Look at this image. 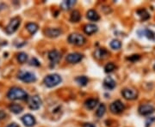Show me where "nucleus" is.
Wrapping results in <instances>:
<instances>
[{"instance_id":"obj_1","label":"nucleus","mask_w":155,"mask_h":127,"mask_svg":"<svg viewBox=\"0 0 155 127\" xmlns=\"http://www.w3.org/2000/svg\"><path fill=\"white\" fill-rule=\"evenodd\" d=\"M7 96L10 100L12 101H17V100H27L28 99V94L23 89L13 87L9 90Z\"/></svg>"},{"instance_id":"obj_2","label":"nucleus","mask_w":155,"mask_h":127,"mask_svg":"<svg viewBox=\"0 0 155 127\" xmlns=\"http://www.w3.org/2000/svg\"><path fill=\"white\" fill-rule=\"evenodd\" d=\"M62 79H61V76L58 74H50V75H48L47 76H45L43 82H44V84L48 87V88H53V87H55L57 86L58 84H60L61 83Z\"/></svg>"},{"instance_id":"obj_3","label":"nucleus","mask_w":155,"mask_h":127,"mask_svg":"<svg viewBox=\"0 0 155 127\" xmlns=\"http://www.w3.org/2000/svg\"><path fill=\"white\" fill-rule=\"evenodd\" d=\"M68 42L70 44H73V45H75L78 47H80V46H83L85 43V38L80 35V34H78V33H73V34H71L69 36H68Z\"/></svg>"},{"instance_id":"obj_4","label":"nucleus","mask_w":155,"mask_h":127,"mask_svg":"<svg viewBox=\"0 0 155 127\" xmlns=\"http://www.w3.org/2000/svg\"><path fill=\"white\" fill-rule=\"evenodd\" d=\"M21 24V19L19 17H14L11 20L10 23L7 25V27L5 28L6 33L9 35H11L13 33H15L17 28H19V26Z\"/></svg>"},{"instance_id":"obj_5","label":"nucleus","mask_w":155,"mask_h":127,"mask_svg":"<svg viewBox=\"0 0 155 127\" xmlns=\"http://www.w3.org/2000/svg\"><path fill=\"white\" fill-rule=\"evenodd\" d=\"M17 76L20 80H22L24 83H34L36 81V75L29 71H20Z\"/></svg>"},{"instance_id":"obj_6","label":"nucleus","mask_w":155,"mask_h":127,"mask_svg":"<svg viewBox=\"0 0 155 127\" xmlns=\"http://www.w3.org/2000/svg\"><path fill=\"white\" fill-rule=\"evenodd\" d=\"M125 109V106L122 102L119 100L113 102L110 106H109V110L111 111L112 114H119L121 113H122Z\"/></svg>"},{"instance_id":"obj_7","label":"nucleus","mask_w":155,"mask_h":127,"mask_svg":"<svg viewBox=\"0 0 155 127\" xmlns=\"http://www.w3.org/2000/svg\"><path fill=\"white\" fill-rule=\"evenodd\" d=\"M28 105L32 110H38L41 106V100L38 95L31 96L28 99Z\"/></svg>"},{"instance_id":"obj_8","label":"nucleus","mask_w":155,"mask_h":127,"mask_svg":"<svg viewBox=\"0 0 155 127\" xmlns=\"http://www.w3.org/2000/svg\"><path fill=\"white\" fill-rule=\"evenodd\" d=\"M139 114L143 116H147V115L152 114L154 113L155 108L151 104H141L139 107Z\"/></svg>"},{"instance_id":"obj_9","label":"nucleus","mask_w":155,"mask_h":127,"mask_svg":"<svg viewBox=\"0 0 155 127\" xmlns=\"http://www.w3.org/2000/svg\"><path fill=\"white\" fill-rule=\"evenodd\" d=\"M122 96H123L126 100L132 101V100L137 99L138 92H137V90H135V89L126 88V89H124L122 91Z\"/></svg>"},{"instance_id":"obj_10","label":"nucleus","mask_w":155,"mask_h":127,"mask_svg":"<svg viewBox=\"0 0 155 127\" xmlns=\"http://www.w3.org/2000/svg\"><path fill=\"white\" fill-rule=\"evenodd\" d=\"M84 56L78 52H73V53H70L66 56L65 59L68 63L70 64H77L78 62H80L82 59H83Z\"/></svg>"},{"instance_id":"obj_11","label":"nucleus","mask_w":155,"mask_h":127,"mask_svg":"<svg viewBox=\"0 0 155 127\" xmlns=\"http://www.w3.org/2000/svg\"><path fill=\"white\" fill-rule=\"evenodd\" d=\"M22 121L24 124V126L28 127L34 126L36 125V119L33 115L29 114H25L24 116L22 117Z\"/></svg>"},{"instance_id":"obj_12","label":"nucleus","mask_w":155,"mask_h":127,"mask_svg":"<svg viewBox=\"0 0 155 127\" xmlns=\"http://www.w3.org/2000/svg\"><path fill=\"white\" fill-rule=\"evenodd\" d=\"M48 59H50L52 64H55L58 63L60 61V59H61V54L57 50H52L48 52Z\"/></svg>"},{"instance_id":"obj_13","label":"nucleus","mask_w":155,"mask_h":127,"mask_svg":"<svg viewBox=\"0 0 155 127\" xmlns=\"http://www.w3.org/2000/svg\"><path fill=\"white\" fill-rule=\"evenodd\" d=\"M62 31L60 28H48L45 31V34L48 37L50 38H56L61 35Z\"/></svg>"},{"instance_id":"obj_14","label":"nucleus","mask_w":155,"mask_h":127,"mask_svg":"<svg viewBox=\"0 0 155 127\" xmlns=\"http://www.w3.org/2000/svg\"><path fill=\"white\" fill-rule=\"evenodd\" d=\"M109 52L104 48H98L94 52V57L97 59H104L109 56Z\"/></svg>"},{"instance_id":"obj_15","label":"nucleus","mask_w":155,"mask_h":127,"mask_svg":"<svg viewBox=\"0 0 155 127\" xmlns=\"http://www.w3.org/2000/svg\"><path fill=\"white\" fill-rule=\"evenodd\" d=\"M103 86H104L105 89H115V87L116 86V81H115L112 77L107 76V77L104 79V81H103Z\"/></svg>"},{"instance_id":"obj_16","label":"nucleus","mask_w":155,"mask_h":127,"mask_svg":"<svg viewBox=\"0 0 155 127\" xmlns=\"http://www.w3.org/2000/svg\"><path fill=\"white\" fill-rule=\"evenodd\" d=\"M138 35L140 36H146L147 39L149 40H155V34L151 31L150 29H141V30H139L138 31Z\"/></svg>"},{"instance_id":"obj_17","label":"nucleus","mask_w":155,"mask_h":127,"mask_svg":"<svg viewBox=\"0 0 155 127\" xmlns=\"http://www.w3.org/2000/svg\"><path fill=\"white\" fill-rule=\"evenodd\" d=\"M76 4V1L74 0H66V1H63L60 4V7L62 10L64 11H69L71 10L74 5Z\"/></svg>"},{"instance_id":"obj_18","label":"nucleus","mask_w":155,"mask_h":127,"mask_svg":"<svg viewBox=\"0 0 155 127\" xmlns=\"http://www.w3.org/2000/svg\"><path fill=\"white\" fill-rule=\"evenodd\" d=\"M97 29H98L97 26H96L95 24H86L84 27V31L88 35H90L96 33L97 31Z\"/></svg>"},{"instance_id":"obj_19","label":"nucleus","mask_w":155,"mask_h":127,"mask_svg":"<svg viewBox=\"0 0 155 127\" xmlns=\"http://www.w3.org/2000/svg\"><path fill=\"white\" fill-rule=\"evenodd\" d=\"M86 16L87 18L90 20V21H93V22H97L100 19V16L98 15V13L96 11L94 10H90L88 11L87 13H86Z\"/></svg>"},{"instance_id":"obj_20","label":"nucleus","mask_w":155,"mask_h":127,"mask_svg":"<svg viewBox=\"0 0 155 127\" xmlns=\"http://www.w3.org/2000/svg\"><path fill=\"white\" fill-rule=\"evenodd\" d=\"M9 109H10L11 112H12L13 114H20L23 111V107L18 105V104L13 103V104H11L9 106Z\"/></svg>"},{"instance_id":"obj_21","label":"nucleus","mask_w":155,"mask_h":127,"mask_svg":"<svg viewBox=\"0 0 155 127\" xmlns=\"http://www.w3.org/2000/svg\"><path fill=\"white\" fill-rule=\"evenodd\" d=\"M26 28L30 33V35H35L38 30V25L35 23H29L26 25Z\"/></svg>"},{"instance_id":"obj_22","label":"nucleus","mask_w":155,"mask_h":127,"mask_svg":"<svg viewBox=\"0 0 155 127\" xmlns=\"http://www.w3.org/2000/svg\"><path fill=\"white\" fill-rule=\"evenodd\" d=\"M98 103V100L97 99H88L86 100L85 102V107L88 108V109H93Z\"/></svg>"},{"instance_id":"obj_23","label":"nucleus","mask_w":155,"mask_h":127,"mask_svg":"<svg viewBox=\"0 0 155 127\" xmlns=\"http://www.w3.org/2000/svg\"><path fill=\"white\" fill-rule=\"evenodd\" d=\"M81 19V15L78 11H73L71 14V17H70V21L72 23H78L79 22V20Z\"/></svg>"},{"instance_id":"obj_24","label":"nucleus","mask_w":155,"mask_h":127,"mask_svg":"<svg viewBox=\"0 0 155 127\" xmlns=\"http://www.w3.org/2000/svg\"><path fill=\"white\" fill-rule=\"evenodd\" d=\"M137 14L141 16V20H143V21H146V20H147V19L150 18V15H149V13L147 12L146 10H145V9L139 10V11H137Z\"/></svg>"},{"instance_id":"obj_25","label":"nucleus","mask_w":155,"mask_h":127,"mask_svg":"<svg viewBox=\"0 0 155 127\" xmlns=\"http://www.w3.org/2000/svg\"><path fill=\"white\" fill-rule=\"evenodd\" d=\"M105 111H106V107L104 104H100L98 108L97 109V112H96V115L98 117V118H102L104 114H105Z\"/></svg>"},{"instance_id":"obj_26","label":"nucleus","mask_w":155,"mask_h":127,"mask_svg":"<svg viewBox=\"0 0 155 127\" xmlns=\"http://www.w3.org/2000/svg\"><path fill=\"white\" fill-rule=\"evenodd\" d=\"M76 82H77L80 86H85V85L88 83L89 79L85 76H78L77 78H76Z\"/></svg>"},{"instance_id":"obj_27","label":"nucleus","mask_w":155,"mask_h":127,"mask_svg":"<svg viewBox=\"0 0 155 127\" xmlns=\"http://www.w3.org/2000/svg\"><path fill=\"white\" fill-rule=\"evenodd\" d=\"M110 47L114 50H118L122 47V42L119 40H113L110 42Z\"/></svg>"},{"instance_id":"obj_28","label":"nucleus","mask_w":155,"mask_h":127,"mask_svg":"<svg viewBox=\"0 0 155 127\" xmlns=\"http://www.w3.org/2000/svg\"><path fill=\"white\" fill-rule=\"evenodd\" d=\"M17 60L19 61V63H25L26 61L28 60V55L26 54L25 52H19L17 54Z\"/></svg>"},{"instance_id":"obj_29","label":"nucleus","mask_w":155,"mask_h":127,"mask_svg":"<svg viewBox=\"0 0 155 127\" xmlns=\"http://www.w3.org/2000/svg\"><path fill=\"white\" fill-rule=\"evenodd\" d=\"M115 69H116V65H115V64L113 63H108L104 67V70H105L106 73L112 72Z\"/></svg>"},{"instance_id":"obj_30","label":"nucleus","mask_w":155,"mask_h":127,"mask_svg":"<svg viewBox=\"0 0 155 127\" xmlns=\"http://www.w3.org/2000/svg\"><path fill=\"white\" fill-rule=\"evenodd\" d=\"M140 59H141V56L139 54H134L128 58V59L131 62H136V61L140 60Z\"/></svg>"},{"instance_id":"obj_31","label":"nucleus","mask_w":155,"mask_h":127,"mask_svg":"<svg viewBox=\"0 0 155 127\" xmlns=\"http://www.w3.org/2000/svg\"><path fill=\"white\" fill-rule=\"evenodd\" d=\"M30 64H32V65H36V66H39L40 65V62H39L38 60L36 59H31V61H30Z\"/></svg>"},{"instance_id":"obj_32","label":"nucleus","mask_w":155,"mask_h":127,"mask_svg":"<svg viewBox=\"0 0 155 127\" xmlns=\"http://www.w3.org/2000/svg\"><path fill=\"white\" fill-rule=\"evenodd\" d=\"M154 120H155V118H150V119H148L146 120V127L149 126V125L152 124V122L154 121Z\"/></svg>"},{"instance_id":"obj_33","label":"nucleus","mask_w":155,"mask_h":127,"mask_svg":"<svg viewBox=\"0 0 155 127\" xmlns=\"http://www.w3.org/2000/svg\"><path fill=\"white\" fill-rule=\"evenodd\" d=\"M83 127H95V126L90 124V123H85V124L83 125Z\"/></svg>"},{"instance_id":"obj_34","label":"nucleus","mask_w":155,"mask_h":127,"mask_svg":"<svg viewBox=\"0 0 155 127\" xmlns=\"http://www.w3.org/2000/svg\"><path fill=\"white\" fill-rule=\"evenodd\" d=\"M4 117H5V114L3 111H0V119H4Z\"/></svg>"},{"instance_id":"obj_35","label":"nucleus","mask_w":155,"mask_h":127,"mask_svg":"<svg viewBox=\"0 0 155 127\" xmlns=\"http://www.w3.org/2000/svg\"><path fill=\"white\" fill-rule=\"evenodd\" d=\"M7 127H19V126H18V125H16V123H12V124L9 125Z\"/></svg>"},{"instance_id":"obj_36","label":"nucleus","mask_w":155,"mask_h":127,"mask_svg":"<svg viewBox=\"0 0 155 127\" xmlns=\"http://www.w3.org/2000/svg\"><path fill=\"white\" fill-rule=\"evenodd\" d=\"M154 71H155V64H154Z\"/></svg>"}]
</instances>
